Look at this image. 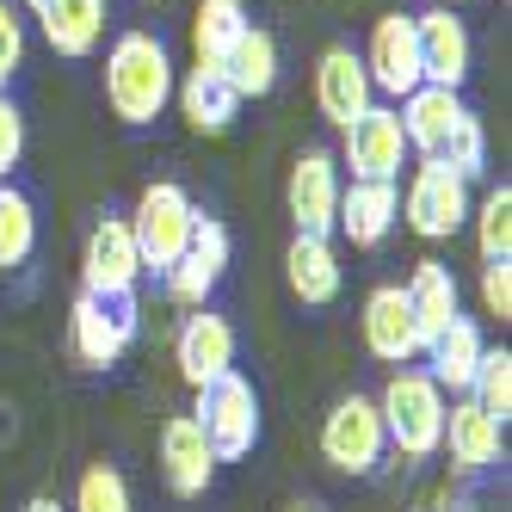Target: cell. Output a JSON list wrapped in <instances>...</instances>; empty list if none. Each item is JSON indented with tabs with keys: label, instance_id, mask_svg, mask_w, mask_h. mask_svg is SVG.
<instances>
[{
	"label": "cell",
	"instance_id": "obj_1",
	"mask_svg": "<svg viewBox=\"0 0 512 512\" xmlns=\"http://www.w3.org/2000/svg\"><path fill=\"white\" fill-rule=\"evenodd\" d=\"M173 99V56L155 31H124L105 50V105L124 124H155L161 105Z\"/></svg>",
	"mask_w": 512,
	"mask_h": 512
},
{
	"label": "cell",
	"instance_id": "obj_2",
	"mask_svg": "<svg viewBox=\"0 0 512 512\" xmlns=\"http://www.w3.org/2000/svg\"><path fill=\"white\" fill-rule=\"evenodd\" d=\"M445 408H451L445 389L432 383V371H414V364H401L377 395L383 438L401 457H432L438 451V438H445Z\"/></svg>",
	"mask_w": 512,
	"mask_h": 512
},
{
	"label": "cell",
	"instance_id": "obj_3",
	"mask_svg": "<svg viewBox=\"0 0 512 512\" xmlns=\"http://www.w3.org/2000/svg\"><path fill=\"white\" fill-rule=\"evenodd\" d=\"M130 223V241L142 253V272H167L179 253L192 241V223H198V204L186 186H173V179H155V186H142L136 210L124 216Z\"/></svg>",
	"mask_w": 512,
	"mask_h": 512
},
{
	"label": "cell",
	"instance_id": "obj_4",
	"mask_svg": "<svg viewBox=\"0 0 512 512\" xmlns=\"http://www.w3.org/2000/svg\"><path fill=\"white\" fill-rule=\"evenodd\" d=\"M192 420L204 426L216 463H241L253 445H260V395H253V383L241 371H223L216 383H204Z\"/></svg>",
	"mask_w": 512,
	"mask_h": 512
},
{
	"label": "cell",
	"instance_id": "obj_5",
	"mask_svg": "<svg viewBox=\"0 0 512 512\" xmlns=\"http://www.w3.org/2000/svg\"><path fill=\"white\" fill-rule=\"evenodd\" d=\"M321 457L334 463L340 475H371L389 457L377 395H340L334 408H327V420H321Z\"/></svg>",
	"mask_w": 512,
	"mask_h": 512
},
{
	"label": "cell",
	"instance_id": "obj_6",
	"mask_svg": "<svg viewBox=\"0 0 512 512\" xmlns=\"http://www.w3.org/2000/svg\"><path fill=\"white\" fill-rule=\"evenodd\" d=\"M401 216L420 241H451L469 223V179H457L445 161H420L401 192Z\"/></svg>",
	"mask_w": 512,
	"mask_h": 512
},
{
	"label": "cell",
	"instance_id": "obj_7",
	"mask_svg": "<svg viewBox=\"0 0 512 512\" xmlns=\"http://www.w3.org/2000/svg\"><path fill=\"white\" fill-rule=\"evenodd\" d=\"M340 167H352V179H401V167H408V136H401V118L395 105H364V112L346 124L340 136Z\"/></svg>",
	"mask_w": 512,
	"mask_h": 512
},
{
	"label": "cell",
	"instance_id": "obj_8",
	"mask_svg": "<svg viewBox=\"0 0 512 512\" xmlns=\"http://www.w3.org/2000/svg\"><path fill=\"white\" fill-rule=\"evenodd\" d=\"M136 284H142V253L130 241V223L124 216H99L81 253V290L112 303V297H136Z\"/></svg>",
	"mask_w": 512,
	"mask_h": 512
},
{
	"label": "cell",
	"instance_id": "obj_9",
	"mask_svg": "<svg viewBox=\"0 0 512 512\" xmlns=\"http://www.w3.org/2000/svg\"><path fill=\"white\" fill-rule=\"evenodd\" d=\"M68 340H75V358L87 364V371H105V364H118L124 346L136 340V297H75V315H68Z\"/></svg>",
	"mask_w": 512,
	"mask_h": 512
},
{
	"label": "cell",
	"instance_id": "obj_10",
	"mask_svg": "<svg viewBox=\"0 0 512 512\" xmlns=\"http://www.w3.org/2000/svg\"><path fill=\"white\" fill-rule=\"evenodd\" d=\"M364 75H371V93L383 99H408L420 81V44H414V13H383L371 25V50L358 56Z\"/></svg>",
	"mask_w": 512,
	"mask_h": 512
},
{
	"label": "cell",
	"instance_id": "obj_11",
	"mask_svg": "<svg viewBox=\"0 0 512 512\" xmlns=\"http://www.w3.org/2000/svg\"><path fill=\"white\" fill-rule=\"evenodd\" d=\"M340 161L327 149H303L297 167H290V186H284V204H290V223L297 235H334V216H340Z\"/></svg>",
	"mask_w": 512,
	"mask_h": 512
},
{
	"label": "cell",
	"instance_id": "obj_12",
	"mask_svg": "<svg viewBox=\"0 0 512 512\" xmlns=\"http://www.w3.org/2000/svg\"><path fill=\"white\" fill-rule=\"evenodd\" d=\"M414 44H420V81L426 87H463L469 81V25L451 7H426L414 13Z\"/></svg>",
	"mask_w": 512,
	"mask_h": 512
},
{
	"label": "cell",
	"instance_id": "obj_13",
	"mask_svg": "<svg viewBox=\"0 0 512 512\" xmlns=\"http://www.w3.org/2000/svg\"><path fill=\"white\" fill-rule=\"evenodd\" d=\"M358 327H364V352L395 364V371L420 358V327H414V309H408V290L401 284H377L371 297H364Z\"/></svg>",
	"mask_w": 512,
	"mask_h": 512
},
{
	"label": "cell",
	"instance_id": "obj_14",
	"mask_svg": "<svg viewBox=\"0 0 512 512\" xmlns=\"http://www.w3.org/2000/svg\"><path fill=\"white\" fill-rule=\"evenodd\" d=\"M315 105H321V118L340 124V130L364 112V105H377L371 75H364V62H358L352 44H327L321 50V62H315Z\"/></svg>",
	"mask_w": 512,
	"mask_h": 512
},
{
	"label": "cell",
	"instance_id": "obj_15",
	"mask_svg": "<svg viewBox=\"0 0 512 512\" xmlns=\"http://www.w3.org/2000/svg\"><path fill=\"white\" fill-rule=\"evenodd\" d=\"M173 358H179V377H186L192 389H204L223 371H235V327L216 309H198V315H186V327H179Z\"/></svg>",
	"mask_w": 512,
	"mask_h": 512
},
{
	"label": "cell",
	"instance_id": "obj_16",
	"mask_svg": "<svg viewBox=\"0 0 512 512\" xmlns=\"http://www.w3.org/2000/svg\"><path fill=\"white\" fill-rule=\"evenodd\" d=\"M161 475L179 500H198L216 482V451H210V438L192 414H173L161 426Z\"/></svg>",
	"mask_w": 512,
	"mask_h": 512
},
{
	"label": "cell",
	"instance_id": "obj_17",
	"mask_svg": "<svg viewBox=\"0 0 512 512\" xmlns=\"http://www.w3.org/2000/svg\"><path fill=\"white\" fill-rule=\"evenodd\" d=\"M438 451L451 457L457 475H482L488 463L506 457V426H500L494 414H482V408L463 395L457 408H445V438H438Z\"/></svg>",
	"mask_w": 512,
	"mask_h": 512
},
{
	"label": "cell",
	"instance_id": "obj_18",
	"mask_svg": "<svg viewBox=\"0 0 512 512\" xmlns=\"http://www.w3.org/2000/svg\"><path fill=\"white\" fill-rule=\"evenodd\" d=\"M395 223H401V186H389V179H352V186H340V216H334V229H340L352 247L389 241Z\"/></svg>",
	"mask_w": 512,
	"mask_h": 512
},
{
	"label": "cell",
	"instance_id": "obj_19",
	"mask_svg": "<svg viewBox=\"0 0 512 512\" xmlns=\"http://www.w3.org/2000/svg\"><path fill=\"white\" fill-rule=\"evenodd\" d=\"M463 112H469V105H463L451 87H414L408 99L395 105L401 136H408V155L438 161V149H445V136L457 130V118H463Z\"/></svg>",
	"mask_w": 512,
	"mask_h": 512
},
{
	"label": "cell",
	"instance_id": "obj_20",
	"mask_svg": "<svg viewBox=\"0 0 512 512\" xmlns=\"http://www.w3.org/2000/svg\"><path fill=\"white\" fill-rule=\"evenodd\" d=\"M38 25H44V44L68 62H81L99 50L105 38V0H44L38 7Z\"/></svg>",
	"mask_w": 512,
	"mask_h": 512
},
{
	"label": "cell",
	"instance_id": "obj_21",
	"mask_svg": "<svg viewBox=\"0 0 512 512\" xmlns=\"http://www.w3.org/2000/svg\"><path fill=\"white\" fill-rule=\"evenodd\" d=\"M401 290H408V309H414V327H420V352H426L457 321V272L445 260H420Z\"/></svg>",
	"mask_w": 512,
	"mask_h": 512
},
{
	"label": "cell",
	"instance_id": "obj_22",
	"mask_svg": "<svg viewBox=\"0 0 512 512\" xmlns=\"http://www.w3.org/2000/svg\"><path fill=\"white\" fill-rule=\"evenodd\" d=\"M284 278H290V290H297L309 309L334 303V297H340V253H334V235H297V241H290Z\"/></svg>",
	"mask_w": 512,
	"mask_h": 512
},
{
	"label": "cell",
	"instance_id": "obj_23",
	"mask_svg": "<svg viewBox=\"0 0 512 512\" xmlns=\"http://www.w3.org/2000/svg\"><path fill=\"white\" fill-rule=\"evenodd\" d=\"M482 352H488V340H482V327H475L469 315H457L445 334H438L432 346H426V371H432V383L438 389H451V395H469V383H475V364H482Z\"/></svg>",
	"mask_w": 512,
	"mask_h": 512
},
{
	"label": "cell",
	"instance_id": "obj_24",
	"mask_svg": "<svg viewBox=\"0 0 512 512\" xmlns=\"http://www.w3.org/2000/svg\"><path fill=\"white\" fill-rule=\"evenodd\" d=\"M179 93V112H186V124L192 130H204V136H216V130H229L235 124V112H241V93L229 87V75H223V68H192V75L186 81H179L173 87Z\"/></svg>",
	"mask_w": 512,
	"mask_h": 512
},
{
	"label": "cell",
	"instance_id": "obj_25",
	"mask_svg": "<svg viewBox=\"0 0 512 512\" xmlns=\"http://www.w3.org/2000/svg\"><path fill=\"white\" fill-rule=\"evenodd\" d=\"M223 75H229V87L241 99H266L278 87V38L260 31V25H247L235 38V50H229V62H223Z\"/></svg>",
	"mask_w": 512,
	"mask_h": 512
},
{
	"label": "cell",
	"instance_id": "obj_26",
	"mask_svg": "<svg viewBox=\"0 0 512 512\" xmlns=\"http://www.w3.org/2000/svg\"><path fill=\"white\" fill-rule=\"evenodd\" d=\"M247 25L253 19H247L241 0H198V13H192V50H198V62L204 68H223Z\"/></svg>",
	"mask_w": 512,
	"mask_h": 512
},
{
	"label": "cell",
	"instance_id": "obj_27",
	"mask_svg": "<svg viewBox=\"0 0 512 512\" xmlns=\"http://www.w3.org/2000/svg\"><path fill=\"white\" fill-rule=\"evenodd\" d=\"M31 253H38V204L0 179V272L25 266Z\"/></svg>",
	"mask_w": 512,
	"mask_h": 512
},
{
	"label": "cell",
	"instance_id": "obj_28",
	"mask_svg": "<svg viewBox=\"0 0 512 512\" xmlns=\"http://www.w3.org/2000/svg\"><path fill=\"white\" fill-rule=\"evenodd\" d=\"M469 401H475V408H482V414H494L500 426L512 420V352L500 346H488L482 352V364H475V383H469Z\"/></svg>",
	"mask_w": 512,
	"mask_h": 512
},
{
	"label": "cell",
	"instance_id": "obj_29",
	"mask_svg": "<svg viewBox=\"0 0 512 512\" xmlns=\"http://www.w3.org/2000/svg\"><path fill=\"white\" fill-rule=\"evenodd\" d=\"M469 216H475V247H482V260H512V186H494Z\"/></svg>",
	"mask_w": 512,
	"mask_h": 512
},
{
	"label": "cell",
	"instance_id": "obj_30",
	"mask_svg": "<svg viewBox=\"0 0 512 512\" xmlns=\"http://www.w3.org/2000/svg\"><path fill=\"white\" fill-rule=\"evenodd\" d=\"M438 161H445L457 179H482L488 173V130H482V118L463 112L457 130L445 136V149H438Z\"/></svg>",
	"mask_w": 512,
	"mask_h": 512
},
{
	"label": "cell",
	"instance_id": "obj_31",
	"mask_svg": "<svg viewBox=\"0 0 512 512\" xmlns=\"http://www.w3.org/2000/svg\"><path fill=\"white\" fill-rule=\"evenodd\" d=\"M75 512H130V482L112 463H87L75 482Z\"/></svg>",
	"mask_w": 512,
	"mask_h": 512
},
{
	"label": "cell",
	"instance_id": "obj_32",
	"mask_svg": "<svg viewBox=\"0 0 512 512\" xmlns=\"http://www.w3.org/2000/svg\"><path fill=\"white\" fill-rule=\"evenodd\" d=\"M161 284H167V297H173L179 309H204V303H210V290H216V278L192 260V253H179V260L161 272Z\"/></svg>",
	"mask_w": 512,
	"mask_h": 512
},
{
	"label": "cell",
	"instance_id": "obj_33",
	"mask_svg": "<svg viewBox=\"0 0 512 512\" xmlns=\"http://www.w3.org/2000/svg\"><path fill=\"white\" fill-rule=\"evenodd\" d=\"M186 253L210 272V278H223L229 272V229L216 223V216H204L198 210V223H192V241H186Z\"/></svg>",
	"mask_w": 512,
	"mask_h": 512
},
{
	"label": "cell",
	"instance_id": "obj_34",
	"mask_svg": "<svg viewBox=\"0 0 512 512\" xmlns=\"http://www.w3.org/2000/svg\"><path fill=\"white\" fill-rule=\"evenodd\" d=\"M19 62H25V19H19L13 0H0V93L19 75Z\"/></svg>",
	"mask_w": 512,
	"mask_h": 512
},
{
	"label": "cell",
	"instance_id": "obj_35",
	"mask_svg": "<svg viewBox=\"0 0 512 512\" xmlns=\"http://www.w3.org/2000/svg\"><path fill=\"white\" fill-rule=\"evenodd\" d=\"M482 309L512 321V260H482Z\"/></svg>",
	"mask_w": 512,
	"mask_h": 512
},
{
	"label": "cell",
	"instance_id": "obj_36",
	"mask_svg": "<svg viewBox=\"0 0 512 512\" xmlns=\"http://www.w3.org/2000/svg\"><path fill=\"white\" fill-rule=\"evenodd\" d=\"M19 155H25V112L0 93V179L19 167Z\"/></svg>",
	"mask_w": 512,
	"mask_h": 512
},
{
	"label": "cell",
	"instance_id": "obj_37",
	"mask_svg": "<svg viewBox=\"0 0 512 512\" xmlns=\"http://www.w3.org/2000/svg\"><path fill=\"white\" fill-rule=\"evenodd\" d=\"M25 512H62V506H56V500H50V494H38V500H31V506H25Z\"/></svg>",
	"mask_w": 512,
	"mask_h": 512
},
{
	"label": "cell",
	"instance_id": "obj_38",
	"mask_svg": "<svg viewBox=\"0 0 512 512\" xmlns=\"http://www.w3.org/2000/svg\"><path fill=\"white\" fill-rule=\"evenodd\" d=\"M284 512H321V506H284Z\"/></svg>",
	"mask_w": 512,
	"mask_h": 512
},
{
	"label": "cell",
	"instance_id": "obj_39",
	"mask_svg": "<svg viewBox=\"0 0 512 512\" xmlns=\"http://www.w3.org/2000/svg\"><path fill=\"white\" fill-rule=\"evenodd\" d=\"M25 7H31V13H38V7H44V0H25Z\"/></svg>",
	"mask_w": 512,
	"mask_h": 512
},
{
	"label": "cell",
	"instance_id": "obj_40",
	"mask_svg": "<svg viewBox=\"0 0 512 512\" xmlns=\"http://www.w3.org/2000/svg\"><path fill=\"white\" fill-rule=\"evenodd\" d=\"M438 7H457V0H438Z\"/></svg>",
	"mask_w": 512,
	"mask_h": 512
}]
</instances>
